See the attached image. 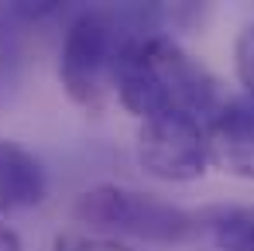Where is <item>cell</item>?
<instances>
[{
    "instance_id": "8fae6325",
    "label": "cell",
    "mask_w": 254,
    "mask_h": 251,
    "mask_svg": "<svg viewBox=\"0 0 254 251\" xmlns=\"http://www.w3.org/2000/svg\"><path fill=\"white\" fill-rule=\"evenodd\" d=\"M241 100H244V107L251 110V117H254V96H241Z\"/></svg>"
},
{
    "instance_id": "5b68a950",
    "label": "cell",
    "mask_w": 254,
    "mask_h": 251,
    "mask_svg": "<svg viewBox=\"0 0 254 251\" xmlns=\"http://www.w3.org/2000/svg\"><path fill=\"white\" fill-rule=\"evenodd\" d=\"M206 159L230 179H254V117L244 100H227L206 117Z\"/></svg>"
},
{
    "instance_id": "6da1fadb",
    "label": "cell",
    "mask_w": 254,
    "mask_h": 251,
    "mask_svg": "<svg viewBox=\"0 0 254 251\" xmlns=\"http://www.w3.org/2000/svg\"><path fill=\"white\" fill-rule=\"evenodd\" d=\"M110 80L127 110L141 121L158 114H189L206 124L216 100V80L169 35H130Z\"/></svg>"
},
{
    "instance_id": "30bf717a",
    "label": "cell",
    "mask_w": 254,
    "mask_h": 251,
    "mask_svg": "<svg viewBox=\"0 0 254 251\" xmlns=\"http://www.w3.org/2000/svg\"><path fill=\"white\" fill-rule=\"evenodd\" d=\"M0 251H21V234L7 220H0Z\"/></svg>"
},
{
    "instance_id": "52a82bcc",
    "label": "cell",
    "mask_w": 254,
    "mask_h": 251,
    "mask_svg": "<svg viewBox=\"0 0 254 251\" xmlns=\"http://www.w3.org/2000/svg\"><path fill=\"white\" fill-rule=\"evenodd\" d=\"M216 251H254V207H220L206 217Z\"/></svg>"
},
{
    "instance_id": "7a4b0ae2",
    "label": "cell",
    "mask_w": 254,
    "mask_h": 251,
    "mask_svg": "<svg viewBox=\"0 0 254 251\" xmlns=\"http://www.w3.org/2000/svg\"><path fill=\"white\" fill-rule=\"evenodd\" d=\"M76 220L93 231H121L155 245H182L199 234V217L189 210L165 203L151 193H137L127 186H93L76 200Z\"/></svg>"
},
{
    "instance_id": "8992f818",
    "label": "cell",
    "mask_w": 254,
    "mask_h": 251,
    "mask_svg": "<svg viewBox=\"0 0 254 251\" xmlns=\"http://www.w3.org/2000/svg\"><path fill=\"white\" fill-rule=\"evenodd\" d=\"M48 193L45 166L17 141L0 138V210H31Z\"/></svg>"
},
{
    "instance_id": "ba28073f",
    "label": "cell",
    "mask_w": 254,
    "mask_h": 251,
    "mask_svg": "<svg viewBox=\"0 0 254 251\" xmlns=\"http://www.w3.org/2000/svg\"><path fill=\"white\" fill-rule=\"evenodd\" d=\"M234 69H237V80L248 89V96H254V21L244 24V31L237 35L234 45Z\"/></svg>"
},
{
    "instance_id": "3957f363",
    "label": "cell",
    "mask_w": 254,
    "mask_h": 251,
    "mask_svg": "<svg viewBox=\"0 0 254 251\" xmlns=\"http://www.w3.org/2000/svg\"><path fill=\"white\" fill-rule=\"evenodd\" d=\"M121 28L124 21L114 10H86L69 24L62 55H59V80L72 103H79L86 110H96L103 103L114 59L121 45L130 38Z\"/></svg>"
},
{
    "instance_id": "9c48e42d",
    "label": "cell",
    "mask_w": 254,
    "mask_h": 251,
    "mask_svg": "<svg viewBox=\"0 0 254 251\" xmlns=\"http://www.w3.org/2000/svg\"><path fill=\"white\" fill-rule=\"evenodd\" d=\"M55 251H130L127 245L107 241V238H79V234H65L55 238Z\"/></svg>"
},
{
    "instance_id": "277c9868",
    "label": "cell",
    "mask_w": 254,
    "mask_h": 251,
    "mask_svg": "<svg viewBox=\"0 0 254 251\" xmlns=\"http://www.w3.org/2000/svg\"><path fill=\"white\" fill-rule=\"evenodd\" d=\"M134 152L137 166L162 182H192L210 166L203 121L189 114H158L141 121Z\"/></svg>"
}]
</instances>
